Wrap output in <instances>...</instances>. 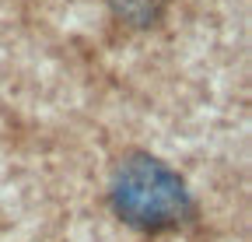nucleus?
I'll return each instance as SVG.
<instances>
[{"mask_svg": "<svg viewBox=\"0 0 252 242\" xmlns=\"http://www.w3.org/2000/svg\"><path fill=\"white\" fill-rule=\"evenodd\" d=\"M109 200L116 214L140 232H172L193 218V197L182 175L154 155L119 158L109 183Z\"/></svg>", "mask_w": 252, "mask_h": 242, "instance_id": "1", "label": "nucleus"}, {"mask_svg": "<svg viewBox=\"0 0 252 242\" xmlns=\"http://www.w3.org/2000/svg\"><path fill=\"white\" fill-rule=\"evenodd\" d=\"M112 14L130 28H151L165 18L168 0H109Z\"/></svg>", "mask_w": 252, "mask_h": 242, "instance_id": "2", "label": "nucleus"}]
</instances>
